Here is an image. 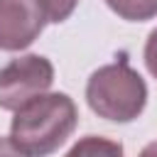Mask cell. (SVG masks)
<instances>
[{
    "instance_id": "obj_1",
    "label": "cell",
    "mask_w": 157,
    "mask_h": 157,
    "mask_svg": "<svg viewBox=\"0 0 157 157\" xmlns=\"http://www.w3.org/2000/svg\"><path fill=\"white\" fill-rule=\"evenodd\" d=\"M76 123L78 110L66 93H44L15 110L10 140L27 157H47L69 140Z\"/></svg>"
},
{
    "instance_id": "obj_2",
    "label": "cell",
    "mask_w": 157,
    "mask_h": 157,
    "mask_svg": "<svg viewBox=\"0 0 157 157\" xmlns=\"http://www.w3.org/2000/svg\"><path fill=\"white\" fill-rule=\"evenodd\" d=\"M86 101L98 118L113 123H130L145 110L147 86L145 78L125 59H118L96 69L88 76Z\"/></svg>"
},
{
    "instance_id": "obj_3",
    "label": "cell",
    "mask_w": 157,
    "mask_h": 157,
    "mask_svg": "<svg viewBox=\"0 0 157 157\" xmlns=\"http://www.w3.org/2000/svg\"><path fill=\"white\" fill-rule=\"evenodd\" d=\"M54 83V66L42 54H25L0 69V108L20 110Z\"/></svg>"
},
{
    "instance_id": "obj_4",
    "label": "cell",
    "mask_w": 157,
    "mask_h": 157,
    "mask_svg": "<svg viewBox=\"0 0 157 157\" xmlns=\"http://www.w3.org/2000/svg\"><path fill=\"white\" fill-rule=\"evenodd\" d=\"M47 17L37 0H0V49L20 52L44 29Z\"/></svg>"
},
{
    "instance_id": "obj_5",
    "label": "cell",
    "mask_w": 157,
    "mask_h": 157,
    "mask_svg": "<svg viewBox=\"0 0 157 157\" xmlns=\"http://www.w3.org/2000/svg\"><path fill=\"white\" fill-rule=\"evenodd\" d=\"M66 157H123V145L101 135H86L66 152Z\"/></svg>"
},
{
    "instance_id": "obj_6",
    "label": "cell",
    "mask_w": 157,
    "mask_h": 157,
    "mask_svg": "<svg viewBox=\"0 0 157 157\" xmlns=\"http://www.w3.org/2000/svg\"><path fill=\"white\" fill-rule=\"evenodd\" d=\"M105 5L128 22H145L157 17V0H105Z\"/></svg>"
},
{
    "instance_id": "obj_7",
    "label": "cell",
    "mask_w": 157,
    "mask_h": 157,
    "mask_svg": "<svg viewBox=\"0 0 157 157\" xmlns=\"http://www.w3.org/2000/svg\"><path fill=\"white\" fill-rule=\"evenodd\" d=\"M47 22H64L71 17V12L76 10L78 0H37Z\"/></svg>"
},
{
    "instance_id": "obj_8",
    "label": "cell",
    "mask_w": 157,
    "mask_h": 157,
    "mask_svg": "<svg viewBox=\"0 0 157 157\" xmlns=\"http://www.w3.org/2000/svg\"><path fill=\"white\" fill-rule=\"evenodd\" d=\"M145 64H147V71L157 78V27L147 34V42H145Z\"/></svg>"
},
{
    "instance_id": "obj_9",
    "label": "cell",
    "mask_w": 157,
    "mask_h": 157,
    "mask_svg": "<svg viewBox=\"0 0 157 157\" xmlns=\"http://www.w3.org/2000/svg\"><path fill=\"white\" fill-rule=\"evenodd\" d=\"M0 157H27V155H22V152L12 145L10 137H0Z\"/></svg>"
},
{
    "instance_id": "obj_10",
    "label": "cell",
    "mask_w": 157,
    "mask_h": 157,
    "mask_svg": "<svg viewBox=\"0 0 157 157\" xmlns=\"http://www.w3.org/2000/svg\"><path fill=\"white\" fill-rule=\"evenodd\" d=\"M140 157H157V140H152V142H147V145L142 147V152H140Z\"/></svg>"
}]
</instances>
